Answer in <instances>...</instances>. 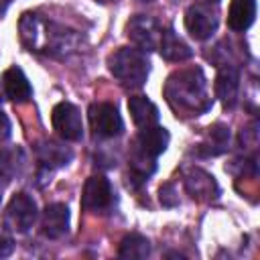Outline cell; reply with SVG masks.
Masks as SVG:
<instances>
[{
    "label": "cell",
    "mask_w": 260,
    "mask_h": 260,
    "mask_svg": "<svg viewBox=\"0 0 260 260\" xmlns=\"http://www.w3.org/2000/svg\"><path fill=\"white\" fill-rule=\"evenodd\" d=\"M89 126L98 138H116L124 132V122L118 108L110 102H95L87 110Z\"/></svg>",
    "instance_id": "4"
},
{
    "label": "cell",
    "mask_w": 260,
    "mask_h": 260,
    "mask_svg": "<svg viewBox=\"0 0 260 260\" xmlns=\"http://www.w3.org/2000/svg\"><path fill=\"white\" fill-rule=\"evenodd\" d=\"M2 89H4V87H2V81H0V102L4 100V91H2Z\"/></svg>",
    "instance_id": "27"
},
{
    "label": "cell",
    "mask_w": 260,
    "mask_h": 260,
    "mask_svg": "<svg viewBox=\"0 0 260 260\" xmlns=\"http://www.w3.org/2000/svg\"><path fill=\"white\" fill-rule=\"evenodd\" d=\"M156 158H152V156H148V154H144V152H140L138 148H134L132 146V152H130V162H128V167H130V181L132 183H146L148 181V177L156 171V162H154Z\"/></svg>",
    "instance_id": "20"
},
{
    "label": "cell",
    "mask_w": 260,
    "mask_h": 260,
    "mask_svg": "<svg viewBox=\"0 0 260 260\" xmlns=\"http://www.w3.org/2000/svg\"><path fill=\"white\" fill-rule=\"evenodd\" d=\"M165 98L177 112L181 110V112H189V114H195V116L207 112L213 104L207 98L205 75L199 67L175 71L167 79Z\"/></svg>",
    "instance_id": "1"
},
{
    "label": "cell",
    "mask_w": 260,
    "mask_h": 260,
    "mask_svg": "<svg viewBox=\"0 0 260 260\" xmlns=\"http://www.w3.org/2000/svg\"><path fill=\"white\" fill-rule=\"evenodd\" d=\"M209 2H219V0H209Z\"/></svg>",
    "instance_id": "31"
},
{
    "label": "cell",
    "mask_w": 260,
    "mask_h": 260,
    "mask_svg": "<svg viewBox=\"0 0 260 260\" xmlns=\"http://www.w3.org/2000/svg\"><path fill=\"white\" fill-rule=\"evenodd\" d=\"M207 130H209V132H207L209 142L199 144L197 148H201V146H209V150L205 152L207 156H209V154H219V152H223L225 146H228V142H230V128L223 126V124H213V126H209Z\"/></svg>",
    "instance_id": "22"
},
{
    "label": "cell",
    "mask_w": 260,
    "mask_h": 260,
    "mask_svg": "<svg viewBox=\"0 0 260 260\" xmlns=\"http://www.w3.org/2000/svg\"><path fill=\"white\" fill-rule=\"evenodd\" d=\"M158 199L165 207H175L179 203V197H177V191H175V185L173 183H165L160 189H158Z\"/></svg>",
    "instance_id": "23"
},
{
    "label": "cell",
    "mask_w": 260,
    "mask_h": 260,
    "mask_svg": "<svg viewBox=\"0 0 260 260\" xmlns=\"http://www.w3.org/2000/svg\"><path fill=\"white\" fill-rule=\"evenodd\" d=\"M2 87H4V93L8 100H12L14 104H20V102H26L30 95H32V87L24 75V71L16 65L8 67L2 75Z\"/></svg>",
    "instance_id": "15"
},
{
    "label": "cell",
    "mask_w": 260,
    "mask_h": 260,
    "mask_svg": "<svg viewBox=\"0 0 260 260\" xmlns=\"http://www.w3.org/2000/svg\"><path fill=\"white\" fill-rule=\"evenodd\" d=\"M169 140H171L169 130L162 128V126H158V124H154V126L140 128V132H138V136L134 138V144H132V146L138 148L140 152H144V154L156 158L158 154H162V152L167 150Z\"/></svg>",
    "instance_id": "12"
},
{
    "label": "cell",
    "mask_w": 260,
    "mask_h": 260,
    "mask_svg": "<svg viewBox=\"0 0 260 260\" xmlns=\"http://www.w3.org/2000/svg\"><path fill=\"white\" fill-rule=\"evenodd\" d=\"M140 2H152V0H140Z\"/></svg>",
    "instance_id": "29"
},
{
    "label": "cell",
    "mask_w": 260,
    "mask_h": 260,
    "mask_svg": "<svg viewBox=\"0 0 260 260\" xmlns=\"http://www.w3.org/2000/svg\"><path fill=\"white\" fill-rule=\"evenodd\" d=\"M14 250V240H12V234L6 225H0V258H6L10 256Z\"/></svg>",
    "instance_id": "24"
},
{
    "label": "cell",
    "mask_w": 260,
    "mask_h": 260,
    "mask_svg": "<svg viewBox=\"0 0 260 260\" xmlns=\"http://www.w3.org/2000/svg\"><path fill=\"white\" fill-rule=\"evenodd\" d=\"M0 201H2V189H0Z\"/></svg>",
    "instance_id": "30"
},
{
    "label": "cell",
    "mask_w": 260,
    "mask_h": 260,
    "mask_svg": "<svg viewBox=\"0 0 260 260\" xmlns=\"http://www.w3.org/2000/svg\"><path fill=\"white\" fill-rule=\"evenodd\" d=\"M116 205V193L104 175H91L81 191V207L89 213H108Z\"/></svg>",
    "instance_id": "3"
},
{
    "label": "cell",
    "mask_w": 260,
    "mask_h": 260,
    "mask_svg": "<svg viewBox=\"0 0 260 260\" xmlns=\"http://www.w3.org/2000/svg\"><path fill=\"white\" fill-rule=\"evenodd\" d=\"M51 124L53 130L63 138V140H71L77 142L83 138V122H81V112L77 110V106H73L71 102H59L53 112H51Z\"/></svg>",
    "instance_id": "6"
},
{
    "label": "cell",
    "mask_w": 260,
    "mask_h": 260,
    "mask_svg": "<svg viewBox=\"0 0 260 260\" xmlns=\"http://www.w3.org/2000/svg\"><path fill=\"white\" fill-rule=\"evenodd\" d=\"M148 254H150V242L140 234H128L118 248V256L124 260H142Z\"/></svg>",
    "instance_id": "21"
},
{
    "label": "cell",
    "mask_w": 260,
    "mask_h": 260,
    "mask_svg": "<svg viewBox=\"0 0 260 260\" xmlns=\"http://www.w3.org/2000/svg\"><path fill=\"white\" fill-rule=\"evenodd\" d=\"M108 69L124 87H142L148 79L150 63L144 51L120 47L108 57Z\"/></svg>",
    "instance_id": "2"
},
{
    "label": "cell",
    "mask_w": 260,
    "mask_h": 260,
    "mask_svg": "<svg viewBox=\"0 0 260 260\" xmlns=\"http://www.w3.org/2000/svg\"><path fill=\"white\" fill-rule=\"evenodd\" d=\"M215 98L223 104V108L232 110L238 104L240 93V71L234 65H221L215 75Z\"/></svg>",
    "instance_id": "9"
},
{
    "label": "cell",
    "mask_w": 260,
    "mask_h": 260,
    "mask_svg": "<svg viewBox=\"0 0 260 260\" xmlns=\"http://www.w3.org/2000/svg\"><path fill=\"white\" fill-rule=\"evenodd\" d=\"M26 162V154L20 146H8L0 148V177L4 179H14L22 173Z\"/></svg>",
    "instance_id": "19"
},
{
    "label": "cell",
    "mask_w": 260,
    "mask_h": 260,
    "mask_svg": "<svg viewBox=\"0 0 260 260\" xmlns=\"http://www.w3.org/2000/svg\"><path fill=\"white\" fill-rule=\"evenodd\" d=\"M95 2H102V4H108V2H112V0H95Z\"/></svg>",
    "instance_id": "28"
},
{
    "label": "cell",
    "mask_w": 260,
    "mask_h": 260,
    "mask_svg": "<svg viewBox=\"0 0 260 260\" xmlns=\"http://www.w3.org/2000/svg\"><path fill=\"white\" fill-rule=\"evenodd\" d=\"M41 232L49 240H59L69 232V207L65 203H49L43 211Z\"/></svg>",
    "instance_id": "11"
},
{
    "label": "cell",
    "mask_w": 260,
    "mask_h": 260,
    "mask_svg": "<svg viewBox=\"0 0 260 260\" xmlns=\"http://www.w3.org/2000/svg\"><path fill=\"white\" fill-rule=\"evenodd\" d=\"M8 4H10V0H0V14H2V12L8 8Z\"/></svg>",
    "instance_id": "26"
},
{
    "label": "cell",
    "mask_w": 260,
    "mask_h": 260,
    "mask_svg": "<svg viewBox=\"0 0 260 260\" xmlns=\"http://www.w3.org/2000/svg\"><path fill=\"white\" fill-rule=\"evenodd\" d=\"M158 53L162 59L167 61H187L193 57L191 47L169 26L165 30H160V41H158Z\"/></svg>",
    "instance_id": "16"
},
{
    "label": "cell",
    "mask_w": 260,
    "mask_h": 260,
    "mask_svg": "<svg viewBox=\"0 0 260 260\" xmlns=\"http://www.w3.org/2000/svg\"><path fill=\"white\" fill-rule=\"evenodd\" d=\"M35 152H37V158H39L41 167L47 169V171L65 167L73 158L71 148L61 144V142H57V140H43V142H39L35 146Z\"/></svg>",
    "instance_id": "14"
},
{
    "label": "cell",
    "mask_w": 260,
    "mask_h": 260,
    "mask_svg": "<svg viewBox=\"0 0 260 260\" xmlns=\"http://www.w3.org/2000/svg\"><path fill=\"white\" fill-rule=\"evenodd\" d=\"M256 18V0H232L228 10V26L234 32H242L252 26Z\"/></svg>",
    "instance_id": "17"
},
{
    "label": "cell",
    "mask_w": 260,
    "mask_h": 260,
    "mask_svg": "<svg viewBox=\"0 0 260 260\" xmlns=\"http://www.w3.org/2000/svg\"><path fill=\"white\" fill-rule=\"evenodd\" d=\"M10 134H12V124H10L8 116H6L4 112H0V142L8 140Z\"/></svg>",
    "instance_id": "25"
},
{
    "label": "cell",
    "mask_w": 260,
    "mask_h": 260,
    "mask_svg": "<svg viewBox=\"0 0 260 260\" xmlns=\"http://www.w3.org/2000/svg\"><path fill=\"white\" fill-rule=\"evenodd\" d=\"M128 112L132 116V122L138 128H146V126H154L158 124V108L146 98V95H132L128 100Z\"/></svg>",
    "instance_id": "18"
},
{
    "label": "cell",
    "mask_w": 260,
    "mask_h": 260,
    "mask_svg": "<svg viewBox=\"0 0 260 260\" xmlns=\"http://www.w3.org/2000/svg\"><path fill=\"white\" fill-rule=\"evenodd\" d=\"M37 215H39L37 201L26 193H16V195H12V199L6 205L4 225L10 232L24 234L32 228V223L37 221Z\"/></svg>",
    "instance_id": "5"
},
{
    "label": "cell",
    "mask_w": 260,
    "mask_h": 260,
    "mask_svg": "<svg viewBox=\"0 0 260 260\" xmlns=\"http://www.w3.org/2000/svg\"><path fill=\"white\" fill-rule=\"evenodd\" d=\"M18 35H20V43L28 51L43 53L45 37H47V22L41 20L39 14L35 12H24L18 20Z\"/></svg>",
    "instance_id": "10"
},
{
    "label": "cell",
    "mask_w": 260,
    "mask_h": 260,
    "mask_svg": "<svg viewBox=\"0 0 260 260\" xmlns=\"http://www.w3.org/2000/svg\"><path fill=\"white\" fill-rule=\"evenodd\" d=\"M185 28L195 41H205L217 28V14L207 4H191L185 12Z\"/></svg>",
    "instance_id": "8"
},
{
    "label": "cell",
    "mask_w": 260,
    "mask_h": 260,
    "mask_svg": "<svg viewBox=\"0 0 260 260\" xmlns=\"http://www.w3.org/2000/svg\"><path fill=\"white\" fill-rule=\"evenodd\" d=\"M185 189L197 201H211V199H215L219 195V187H217L213 175H209L203 169L187 171V175H185Z\"/></svg>",
    "instance_id": "13"
},
{
    "label": "cell",
    "mask_w": 260,
    "mask_h": 260,
    "mask_svg": "<svg viewBox=\"0 0 260 260\" xmlns=\"http://www.w3.org/2000/svg\"><path fill=\"white\" fill-rule=\"evenodd\" d=\"M126 35L144 53H150V51L158 49L160 26L152 16H144V14L132 16L128 20V24H126Z\"/></svg>",
    "instance_id": "7"
}]
</instances>
